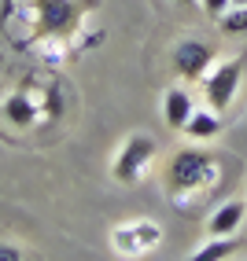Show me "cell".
<instances>
[{
  "label": "cell",
  "mask_w": 247,
  "mask_h": 261,
  "mask_svg": "<svg viewBox=\"0 0 247 261\" xmlns=\"http://www.w3.org/2000/svg\"><path fill=\"white\" fill-rule=\"evenodd\" d=\"M233 4H247V0H233Z\"/></svg>",
  "instance_id": "9a60e30c"
},
{
  "label": "cell",
  "mask_w": 247,
  "mask_h": 261,
  "mask_svg": "<svg viewBox=\"0 0 247 261\" xmlns=\"http://www.w3.org/2000/svg\"><path fill=\"white\" fill-rule=\"evenodd\" d=\"M155 154H159L155 136H148V133L126 136L122 147L115 151V159H111V180L115 184H140V180H144V173L151 169Z\"/></svg>",
  "instance_id": "3957f363"
},
{
  "label": "cell",
  "mask_w": 247,
  "mask_h": 261,
  "mask_svg": "<svg viewBox=\"0 0 247 261\" xmlns=\"http://www.w3.org/2000/svg\"><path fill=\"white\" fill-rule=\"evenodd\" d=\"M19 257H23V250L15 247V243H4V239H0V261H19Z\"/></svg>",
  "instance_id": "4fadbf2b"
},
{
  "label": "cell",
  "mask_w": 247,
  "mask_h": 261,
  "mask_svg": "<svg viewBox=\"0 0 247 261\" xmlns=\"http://www.w3.org/2000/svg\"><path fill=\"white\" fill-rule=\"evenodd\" d=\"M229 254H236V239L233 236H210V243H203L199 250H192L196 261H221Z\"/></svg>",
  "instance_id": "30bf717a"
},
{
  "label": "cell",
  "mask_w": 247,
  "mask_h": 261,
  "mask_svg": "<svg viewBox=\"0 0 247 261\" xmlns=\"http://www.w3.org/2000/svg\"><path fill=\"white\" fill-rule=\"evenodd\" d=\"M159 243H163V228H159L155 221H148V217L129 221V224H115L111 228V247L122 257H144V254H151L159 247Z\"/></svg>",
  "instance_id": "8992f818"
},
{
  "label": "cell",
  "mask_w": 247,
  "mask_h": 261,
  "mask_svg": "<svg viewBox=\"0 0 247 261\" xmlns=\"http://www.w3.org/2000/svg\"><path fill=\"white\" fill-rule=\"evenodd\" d=\"M243 217H247V202L243 199H229V202H221L218 210L210 214L207 236H236V228L243 224Z\"/></svg>",
  "instance_id": "52a82bcc"
},
{
  "label": "cell",
  "mask_w": 247,
  "mask_h": 261,
  "mask_svg": "<svg viewBox=\"0 0 247 261\" xmlns=\"http://www.w3.org/2000/svg\"><path fill=\"white\" fill-rule=\"evenodd\" d=\"M243 66H247V51H240V56H229L221 63H214L203 77V99L210 111H229L236 99V89H240V77H243Z\"/></svg>",
  "instance_id": "277c9868"
},
{
  "label": "cell",
  "mask_w": 247,
  "mask_h": 261,
  "mask_svg": "<svg viewBox=\"0 0 247 261\" xmlns=\"http://www.w3.org/2000/svg\"><path fill=\"white\" fill-rule=\"evenodd\" d=\"M192 111H196V99H192L188 89L173 85V89L163 92V118H166L170 129H185V121L192 118Z\"/></svg>",
  "instance_id": "ba28073f"
},
{
  "label": "cell",
  "mask_w": 247,
  "mask_h": 261,
  "mask_svg": "<svg viewBox=\"0 0 247 261\" xmlns=\"http://www.w3.org/2000/svg\"><path fill=\"white\" fill-rule=\"evenodd\" d=\"M192 144H203V140H214V136L221 133V118H218V111H192V118L185 121V129H181Z\"/></svg>",
  "instance_id": "9c48e42d"
},
{
  "label": "cell",
  "mask_w": 247,
  "mask_h": 261,
  "mask_svg": "<svg viewBox=\"0 0 247 261\" xmlns=\"http://www.w3.org/2000/svg\"><path fill=\"white\" fill-rule=\"evenodd\" d=\"M218 26L229 33V37H240V33H247V4H233L221 19H218Z\"/></svg>",
  "instance_id": "8fae6325"
},
{
  "label": "cell",
  "mask_w": 247,
  "mask_h": 261,
  "mask_svg": "<svg viewBox=\"0 0 247 261\" xmlns=\"http://www.w3.org/2000/svg\"><path fill=\"white\" fill-rule=\"evenodd\" d=\"M214 63H218V48L203 37H185L170 51V66L181 81H203Z\"/></svg>",
  "instance_id": "5b68a950"
},
{
  "label": "cell",
  "mask_w": 247,
  "mask_h": 261,
  "mask_svg": "<svg viewBox=\"0 0 247 261\" xmlns=\"http://www.w3.org/2000/svg\"><path fill=\"white\" fill-rule=\"evenodd\" d=\"M218 177H221V159L214 151L196 147V144L177 147L166 162V195L177 206H188L199 195H207L218 184Z\"/></svg>",
  "instance_id": "6da1fadb"
},
{
  "label": "cell",
  "mask_w": 247,
  "mask_h": 261,
  "mask_svg": "<svg viewBox=\"0 0 247 261\" xmlns=\"http://www.w3.org/2000/svg\"><path fill=\"white\" fill-rule=\"evenodd\" d=\"M199 8H203V11L210 15V19H214V22H218V19H221V15H225L229 8H233V0H199Z\"/></svg>",
  "instance_id": "7c38bea8"
},
{
  "label": "cell",
  "mask_w": 247,
  "mask_h": 261,
  "mask_svg": "<svg viewBox=\"0 0 247 261\" xmlns=\"http://www.w3.org/2000/svg\"><path fill=\"white\" fill-rule=\"evenodd\" d=\"M173 4H185V8H192V4H196V0H173Z\"/></svg>",
  "instance_id": "5bb4252c"
},
{
  "label": "cell",
  "mask_w": 247,
  "mask_h": 261,
  "mask_svg": "<svg viewBox=\"0 0 247 261\" xmlns=\"http://www.w3.org/2000/svg\"><path fill=\"white\" fill-rule=\"evenodd\" d=\"M66 96H70V89L63 96H48L44 92V77H30L23 89H15L11 96H4L0 114H4V121L15 125V129H37V125H44V121L63 118Z\"/></svg>",
  "instance_id": "7a4b0ae2"
}]
</instances>
